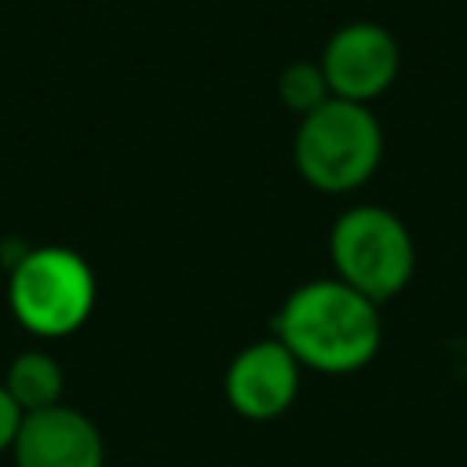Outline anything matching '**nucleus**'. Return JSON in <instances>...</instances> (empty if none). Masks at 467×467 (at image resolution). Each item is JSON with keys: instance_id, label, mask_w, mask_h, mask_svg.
Masks as SVG:
<instances>
[{"instance_id": "1", "label": "nucleus", "mask_w": 467, "mask_h": 467, "mask_svg": "<svg viewBox=\"0 0 467 467\" xmlns=\"http://www.w3.org/2000/svg\"><path fill=\"white\" fill-rule=\"evenodd\" d=\"M274 339H281L303 368L325 376H347L365 368L383 343L379 303L354 292L339 277L299 285L274 317Z\"/></svg>"}, {"instance_id": "2", "label": "nucleus", "mask_w": 467, "mask_h": 467, "mask_svg": "<svg viewBox=\"0 0 467 467\" xmlns=\"http://www.w3.org/2000/svg\"><path fill=\"white\" fill-rule=\"evenodd\" d=\"M7 306L33 336H73L95 310V274L73 248H26L7 274Z\"/></svg>"}, {"instance_id": "3", "label": "nucleus", "mask_w": 467, "mask_h": 467, "mask_svg": "<svg viewBox=\"0 0 467 467\" xmlns=\"http://www.w3.org/2000/svg\"><path fill=\"white\" fill-rule=\"evenodd\" d=\"M292 157L299 175L325 190L347 193L379 168L383 157V128L361 102L328 99L314 113L299 117Z\"/></svg>"}, {"instance_id": "4", "label": "nucleus", "mask_w": 467, "mask_h": 467, "mask_svg": "<svg viewBox=\"0 0 467 467\" xmlns=\"http://www.w3.org/2000/svg\"><path fill=\"white\" fill-rule=\"evenodd\" d=\"M336 277L354 292L383 303L398 296L416 270V244L409 226L376 204L347 208L328 234Z\"/></svg>"}, {"instance_id": "5", "label": "nucleus", "mask_w": 467, "mask_h": 467, "mask_svg": "<svg viewBox=\"0 0 467 467\" xmlns=\"http://www.w3.org/2000/svg\"><path fill=\"white\" fill-rule=\"evenodd\" d=\"M321 69L332 99L365 106L398 77V40L379 22H347L328 36Z\"/></svg>"}, {"instance_id": "6", "label": "nucleus", "mask_w": 467, "mask_h": 467, "mask_svg": "<svg viewBox=\"0 0 467 467\" xmlns=\"http://www.w3.org/2000/svg\"><path fill=\"white\" fill-rule=\"evenodd\" d=\"M299 372L303 365L281 339H259L234 354L223 376V394L237 416L266 423L292 409L299 394Z\"/></svg>"}, {"instance_id": "7", "label": "nucleus", "mask_w": 467, "mask_h": 467, "mask_svg": "<svg viewBox=\"0 0 467 467\" xmlns=\"http://www.w3.org/2000/svg\"><path fill=\"white\" fill-rule=\"evenodd\" d=\"M15 467H106V441L73 405L29 412L11 445Z\"/></svg>"}, {"instance_id": "8", "label": "nucleus", "mask_w": 467, "mask_h": 467, "mask_svg": "<svg viewBox=\"0 0 467 467\" xmlns=\"http://www.w3.org/2000/svg\"><path fill=\"white\" fill-rule=\"evenodd\" d=\"M4 390L29 416V412L62 405L66 376H62V365L47 350H22L18 358H11L7 372H4Z\"/></svg>"}, {"instance_id": "9", "label": "nucleus", "mask_w": 467, "mask_h": 467, "mask_svg": "<svg viewBox=\"0 0 467 467\" xmlns=\"http://www.w3.org/2000/svg\"><path fill=\"white\" fill-rule=\"evenodd\" d=\"M277 95H281V102H285L288 109H296L299 117L314 113L321 102L332 99L321 62H292V66H285L281 77H277Z\"/></svg>"}, {"instance_id": "10", "label": "nucleus", "mask_w": 467, "mask_h": 467, "mask_svg": "<svg viewBox=\"0 0 467 467\" xmlns=\"http://www.w3.org/2000/svg\"><path fill=\"white\" fill-rule=\"evenodd\" d=\"M22 420H26V412L15 405V398H11V394L4 390V383H0V452H11Z\"/></svg>"}]
</instances>
